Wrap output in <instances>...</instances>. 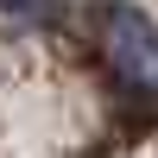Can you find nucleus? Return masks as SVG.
Here are the masks:
<instances>
[{
    "mask_svg": "<svg viewBox=\"0 0 158 158\" xmlns=\"http://www.w3.org/2000/svg\"><path fill=\"white\" fill-rule=\"evenodd\" d=\"M95 38L108 51V63L127 76L133 89L158 95V19L133 0H101L95 6Z\"/></svg>",
    "mask_w": 158,
    "mask_h": 158,
    "instance_id": "nucleus-1",
    "label": "nucleus"
}]
</instances>
